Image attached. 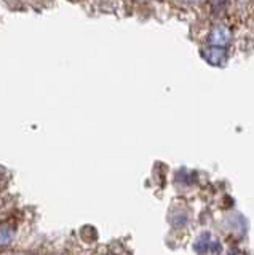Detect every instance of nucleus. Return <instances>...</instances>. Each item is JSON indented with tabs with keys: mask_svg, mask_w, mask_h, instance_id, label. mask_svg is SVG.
<instances>
[{
	"mask_svg": "<svg viewBox=\"0 0 254 255\" xmlns=\"http://www.w3.org/2000/svg\"><path fill=\"white\" fill-rule=\"evenodd\" d=\"M186 2H195V0H186Z\"/></svg>",
	"mask_w": 254,
	"mask_h": 255,
	"instance_id": "39448f33",
	"label": "nucleus"
},
{
	"mask_svg": "<svg viewBox=\"0 0 254 255\" xmlns=\"http://www.w3.org/2000/svg\"><path fill=\"white\" fill-rule=\"evenodd\" d=\"M0 255H13L11 252H3V254H0Z\"/></svg>",
	"mask_w": 254,
	"mask_h": 255,
	"instance_id": "20e7f679",
	"label": "nucleus"
},
{
	"mask_svg": "<svg viewBox=\"0 0 254 255\" xmlns=\"http://www.w3.org/2000/svg\"><path fill=\"white\" fill-rule=\"evenodd\" d=\"M203 56H205L210 62L219 64V62H222V61H224L225 53H224V50H222V48H219V47H213V48L205 50V51H203Z\"/></svg>",
	"mask_w": 254,
	"mask_h": 255,
	"instance_id": "f03ea898",
	"label": "nucleus"
},
{
	"mask_svg": "<svg viewBox=\"0 0 254 255\" xmlns=\"http://www.w3.org/2000/svg\"><path fill=\"white\" fill-rule=\"evenodd\" d=\"M13 239V228L6 224L0 225V247L8 246Z\"/></svg>",
	"mask_w": 254,
	"mask_h": 255,
	"instance_id": "7ed1b4c3",
	"label": "nucleus"
},
{
	"mask_svg": "<svg viewBox=\"0 0 254 255\" xmlns=\"http://www.w3.org/2000/svg\"><path fill=\"white\" fill-rule=\"evenodd\" d=\"M210 42L214 45V47H222V45L230 42V30L225 28V26H216L211 30L210 35Z\"/></svg>",
	"mask_w": 254,
	"mask_h": 255,
	"instance_id": "f257e3e1",
	"label": "nucleus"
}]
</instances>
